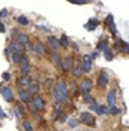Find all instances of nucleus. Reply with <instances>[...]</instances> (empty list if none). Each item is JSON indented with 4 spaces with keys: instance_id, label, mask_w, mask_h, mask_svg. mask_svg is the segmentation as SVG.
I'll return each instance as SVG.
<instances>
[{
    "instance_id": "19",
    "label": "nucleus",
    "mask_w": 129,
    "mask_h": 131,
    "mask_svg": "<svg viewBox=\"0 0 129 131\" xmlns=\"http://www.w3.org/2000/svg\"><path fill=\"white\" fill-rule=\"evenodd\" d=\"M19 98H21L22 101H28V100H30V94H28L27 91H19Z\"/></svg>"
},
{
    "instance_id": "15",
    "label": "nucleus",
    "mask_w": 129,
    "mask_h": 131,
    "mask_svg": "<svg viewBox=\"0 0 129 131\" xmlns=\"http://www.w3.org/2000/svg\"><path fill=\"white\" fill-rule=\"evenodd\" d=\"M19 83L24 85V86H30V85H31V79H30V76H22V78L19 79Z\"/></svg>"
},
{
    "instance_id": "7",
    "label": "nucleus",
    "mask_w": 129,
    "mask_h": 131,
    "mask_svg": "<svg viewBox=\"0 0 129 131\" xmlns=\"http://www.w3.org/2000/svg\"><path fill=\"white\" fill-rule=\"evenodd\" d=\"M62 69H64L65 72H71L73 70V57H65L64 61H62Z\"/></svg>"
},
{
    "instance_id": "24",
    "label": "nucleus",
    "mask_w": 129,
    "mask_h": 131,
    "mask_svg": "<svg viewBox=\"0 0 129 131\" xmlns=\"http://www.w3.org/2000/svg\"><path fill=\"white\" fill-rule=\"evenodd\" d=\"M98 49H99V51H105V49H107V42L101 40L99 43H98Z\"/></svg>"
},
{
    "instance_id": "17",
    "label": "nucleus",
    "mask_w": 129,
    "mask_h": 131,
    "mask_svg": "<svg viewBox=\"0 0 129 131\" xmlns=\"http://www.w3.org/2000/svg\"><path fill=\"white\" fill-rule=\"evenodd\" d=\"M50 57H52V61H54L55 64H57V66H61V67H62V61L59 60V55H58L57 52H52V54H50Z\"/></svg>"
},
{
    "instance_id": "3",
    "label": "nucleus",
    "mask_w": 129,
    "mask_h": 131,
    "mask_svg": "<svg viewBox=\"0 0 129 131\" xmlns=\"http://www.w3.org/2000/svg\"><path fill=\"white\" fill-rule=\"evenodd\" d=\"M37 109V110H43L45 109V101L42 100L40 95H34L33 97V110Z\"/></svg>"
},
{
    "instance_id": "33",
    "label": "nucleus",
    "mask_w": 129,
    "mask_h": 131,
    "mask_svg": "<svg viewBox=\"0 0 129 131\" xmlns=\"http://www.w3.org/2000/svg\"><path fill=\"white\" fill-rule=\"evenodd\" d=\"M8 15V10H2V12H0V16H6Z\"/></svg>"
},
{
    "instance_id": "18",
    "label": "nucleus",
    "mask_w": 129,
    "mask_h": 131,
    "mask_svg": "<svg viewBox=\"0 0 129 131\" xmlns=\"http://www.w3.org/2000/svg\"><path fill=\"white\" fill-rule=\"evenodd\" d=\"M34 51H36L37 54L43 55V54H45V46H43L42 43H37V45H34Z\"/></svg>"
},
{
    "instance_id": "10",
    "label": "nucleus",
    "mask_w": 129,
    "mask_h": 131,
    "mask_svg": "<svg viewBox=\"0 0 129 131\" xmlns=\"http://www.w3.org/2000/svg\"><path fill=\"white\" fill-rule=\"evenodd\" d=\"M91 88H92V82L89 81V79H86V81H83V82H82L80 90H82V92H83V94H89Z\"/></svg>"
},
{
    "instance_id": "1",
    "label": "nucleus",
    "mask_w": 129,
    "mask_h": 131,
    "mask_svg": "<svg viewBox=\"0 0 129 131\" xmlns=\"http://www.w3.org/2000/svg\"><path fill=\"white\" fill-rule=\"evenodd\" d=\"M54 97L59 103H64V101L68 100V90H67V86H65V83L62 81H59L57 83V86L54 90Z\"/></svg>"
},
{
    "instance_id": "35",
    "label": "nucleus",
    "mask_w": 129,
    "mask_h": 131,
    "mask_svg": "<svg viewBox=\"0 0 129 131\" xmlns=\"http://www.w3.org/2000/svg\"><path fill=\"white\" fill-rule=\"evenodd\" d=\"M97 57H98V52H97V51H95V52L92 54V57H91V58H97Z\"/></svg>"
},
{
    "instance_id": "32",
    "label": "nucleus",
    "mask_w": 129,
    "mask_h": 131,
    "mask_svg": "<svg viewBox=\"0 0 129 131\" xmlns=\"http://www.w3.org/2000/svg\"><path fill=\"white\" fill-rule=\"evenodd\" d=\"M5 118H6V115H5V112L0 109V119H5Z\"/></svg>"
},
{
    "instance_id": "12",
    "label": "nucleus",
    "mask_w": 129,
    "mask_h": 131,
    "mask_svg": "<svg viewBox=\"0 0 129 131\" xmlns=\"http://www.w3.org/2000/svg\"><path fill=\"white\" fill-rule=\"evenodd\" d=\"M16 40H18L19 45H28V36L24 34V33H19L18 37H16Z\"/></svg>"
},
{
    "instance_id": "26",
    "label": "nucleus",
    "mask_w": 129,
    "mask_h": 131,
    "mask_svg": "<svg viewBox=\"0 0 129 131\" xmlns=\"http://www.w3.org/2000/svg\"><path fill=\"white\" fill-rule=\"evenodd\" d=\"M22 125H24V130L25 131H33V125L28 122V121H24V124H22Z\"/></svg>"
},
{
    "instance_id": "9",
    "label": "nucleus",
    "mask_w": 129,
    "mask_h": 131,
    "mask_svg": "<svg viewBox=\"0 0 129 131\" xmlns=\"http://www.w3.org/2000/svg\"><path fill=\"white\" fill-rule=\"evenodd\" d=\"M114 101H116V91L111 90V91H108V94H107V103H108V107H114Z\"/></svg>"
},
{
    "instance_id": "25",
    "label": "nucleus",
    "mask_w": 129,
    "mask_h": 131,
    "mask_svg": "<svg viewBox=\"0 0 129 131\" xmlns=\"http://www.w3.org/2000/svg\"><path fill=\"white\" fill-rule=\"evenodd\" d=\"M82 72H83V70H82V67H80V66H77V67L73 70V74L77 78V76H80V74H82Z\"/></svg>"
},
{
    "instance_id": "14",
    "label": "nucleus",
    "mask_w": 129,
    "mask_h": 131,
    "mask_svg": "<svg viewBox=\"0 0 129 131\" xmlns=\"http://www.w3.org/2000/svg\"><path fill=\"white\" fill-rule=\"evenodd\" d=\"M28 94H33V95H37V92H39V85H34L31 83L30 86H28V91H27Z\"/></svg>"
},
{
    "instance_id": "13",
    "label": "nucleus",
    "mask_w": 129,
    "mask_h": 131,
    "mask_svg": "<svg viewBox=\"0 0 129 131\" xmlns=\"http://www.w3.org/2000/svg\"><path fill=\"white\" fill-rule=\"evenodd\" d=\"M22 58H24L22 52H12V61H14V63H19Z\"/></svg>"
},
{
    "instance_id": "5",
    "label": "nucleus",
    "mask_w": 129,
    "mask_h": 131,
    "mask_svg": "<svg viewBox=\"0 0 129 131\" xmlns=\"http://www.w3.org/2000/svg\"><path fill=\"white\" fill-rule=\"evenodd\" d=\"M92 58L89 57V55H85L83 60H82V64H83V72H91L92 70V61H91Z\"/></svg>"
},
{
    "instance_id": "34",
    "label": "nucleus",
    "mask_w": 129,
    "mask_h": 131,
    "mask_svg": "<svg viewBox=\"0 0 129 131\" xmlns=\"http://www.w3.org/2000/svg\"><path fill=\"white\" fill-rule=\"evenodd\" d=\"M5 30H6V28H5V25H3V24H0V31L3 33V31H5Z\"/></svg>"
},
{
    "instance_id": "23",
    "label": "nucleus",
    "mask_w": 129,
    "mask_h": 131,
    "mask_svg": "<svg viewBox=\"0 0 129 131\" xmlns=\"http://www.w3.org/2000/svg\"><path fill=\"white\" fill-rule=\"evenodd\" d=\"M59 42H61V46H62V45H64L65 48H67V46H70V42H68V39H67V36H62Z\"/></svg>"
},
{
    "instance_id": "30",
    "label": "nucleus",
    "mask_w": 129,
    "mask_h": 131,
    "mask_svg": "<svg viewBox=\"0 0 129 131\" xmlns=\"http://www.w3.org/2000/svg\"><path fill=\"white\" fill-rule=\"evenodd\" d=\"M119 112H120V110H119L117 107H111V110H110V113H111V115H117Z\"/></svg>"
},
{
    "instance_id": "16",
    "label": "nucleus",
    "mask_w": 129,
    "mask_h": 131,
    "mask_svg": "<svg viewBox=\"0 0 129 131\" xmlns=\"http://www.w3.org/2000/svg\"><path fill=\"white\" fill-rule=\"evenodd\" d=\"M98 24H99V21L92 18V19H89V24H86V28H88V30H94Z\"/></svg>"
},
{
    "instance_id": "6",
    "label": "nucleus",
    "mask_w": 129,
    "mask_h": 131,
    "mask_svg": "<svg viewBox=\"0 0 129 131\" xmlns=\"http://www.w3.org/2000/svg\"><path fill=\"white\" fill-rule=\"evenodd\" d=\"M19 67H21V72H22V74L28 76V72H30V64H28V60H27L25 57L19 61Z\"/></svg>"
},
{
    "instance_id": "4",
    "label": "nucleus",
    "mask_w": 129,
    "mask_h": 131,
    "mask_svg": "<svg viewBox=\"0 0 129 131\" xmlns=\"http://www.w3.org/2000/svg\"><path fill=\"white\" fill-rule=\"evenodd\" d=\"M0 92H2V95H3V98L6 101H14V94H12V90L9 86H3L0 90Z\"/></svg>"
},
{
    "instance_id": "22",
    "label": "nucleus",
    "mask_w": 129,
    "mask_h": 131,
    "mask_svg": "<svg viewBox=\"0 0 129 131\" xmlns=\"http://www.w3.org/2000/svg\"><path fill=\"white\" fill-rule=\"evenodd\" d=\"M108 25H110L111 31L116 33V25H114V23H113V16H111V15H108Z\"/></svg>"
},
{
    "instance_id": "27",
    "label": "nucleus",
    "mask_w": 129,
    "mask_h": 131,
    "mask_svg": "<svg viewBox=\"0 0 129 131\" xmlns=\"http://www.w3.org/2000/svg\"><path fill=\"white\" fill-rule=\"evenodd\" d=\"M83 95H85V100H86L88 103H95V101H94V98L91 97L89 94H83Z\"/></svg>"
},
{
    "instance_id": "21",
    "label": "nucleus",
    "mask_w": 129,
    "mask_h": 131,
    "mask_svg": "<svg viewBox=\"0 0 129 131\" xmlns=\"http://www.w3.org/2000/svg\"><path fill=\"white\" fill-rule=\"evenodd\" d=\"M18 23H19L21 25H27V24H28V18L24 16V15H21L19 18H18Z\"/></svg>"
},
{
    "instance_id": "28",
    "label": "nucleus",
    "mask_w": 129,
    "mask_h": 131,
    "mask_svg": "<svg viewBox=\"0 0 129 131\" xmlns=\"http://www.w3.org/2000/svg\"><path fill=\"white\" fill-rule=\"evenodd\" d=\"M98 109H99V104H97V103H92V106H91V110H95L98 113Z\"/></svg>"
},
{
    "instance_id": "20",
    "label": "nucleus",
    "mask_w": 129,
    "mask_h": 131,
    "mask_svg": "<svg viewBox=\"0 0 129 131\" xmlns=\"http://www.w3.org/2000/svg\"><path fill=\"white\" fill-rule=\"evenodd\" d=\"M104 57H105L107 61H111V60H113V52H111L110 49H105L104 51Z\"/></svg>"
},
{
    "instance_id": "8",
    "label": "nucleus",
    "mask_w": 129,
    "mask_h": 131,
    "mask_svg": "<svg viewBox=\"0 0 129 131\" xmlns=\"http://www.w3.org/2000/svg\"><path fill=\"white\" fill-rule=\"evenodd\" d=\"M49 45L52 46V49L54 51H57V49H59V46H61V42H59V39H57V37H54V36H49Z\"/></svg>"
},
{
    "instance_id": "2",
    "label": "nucleus",
    "mask_w": 129,
    "mask_h": 131,
    "mask_svg": "<svg viewBox=\"0 0 129 131\" xmlns=\"http://www.w3.org/2000/svg\"><path fill=\"white\" fill-rule=\"evenodd\" d=\"M80 121L83 124L89 125V127H95V118L89 113V112H82L80 113Z\"/></svg>"
},
{
    "instance_id": "31",
    "label": "nucleus",
    "mask_w": 129,
    "mask_h": 131,
    "mask_svg": "<svg viewBox=\"0 0 129 131\" xmlns=\"http://www.w3.org/2000/svg\"><path fill=\"white\" fill-rule=\"evenodd\" d=\"M3 79H5V81H9V79H10V74L9 73H3Z\"/></svg>"
},
{
    "instance_id": "29",
    "label": "nucleus",
    "mask_w": 129,
    "mask_h": 131,
    "mask_svg": "<svg viewBox=\"0 0 129 131\" xmlns=\"http://www.w3.org/2000/svg\"><path fill=\"white\" fill-rule=\"evenodd\" d=\"M77 121H74V119H70V121H68V125H70V127H77Z\"/></svg>"
},
{
    "instance_id": "36",
    "label": "nucleus",
    "mask_w": 129,
    "mask_h": 131,
    "mask_svg": "<svg viewBox=\"0 0 129 131\" xmlns=\"http://www.w3.org/2000/svg\"><path fill=\"white\" fill-rule=\"evenodd\" d=\"M19 112H21V113H24V107H22V104H19Z\"/></svg>"
},
{
    "instance_id": "11",
    "label": "nucleus",
    "mask_w": 129,
    "mask_h": 131,
    "mask_svg": "<svg viewBox=\"0 0 129 131\" xmlns=\"http://www.w3.org/2000/svg\"><path fill=\"white\" fill-rule=\"evenodd\" d=\"M107 82H108V78H107V73L105 72H102V73L99 74V78H98V85L102 88V86H105L107 85Z\"/></svg>"
},
{
    "instance_id": "37",
    "label": "nucleus",
    "mask_w": 129,
    "mask_h": 131,
    "mask_svg": "<svg viewBox=\"0 0 129 131\" xmlns=\"http://www.w3.org/2000/svg\"><path fill=\"white\" fill-rule=\"evenodd\" d=\"M125 51H126V52H129V43H126V45H125Z\"/></svg>"
}]
</instances>
